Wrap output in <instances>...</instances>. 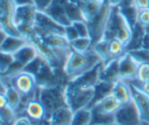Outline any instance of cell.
I'll list each match as a JSON object with an SVG mask.
<instances>
[{"label": "cell", "instance_id": "1", "mask_svg": "<svg viewBox=\"0 0 149 125\" xmlns=\"http://www.w3.org/2000/svg\"><path fill=\"white\" fill-rule=\"evenodd\" d=\"M63 92L65 104L73 112L90 108L95 102L97 95L96 84L80 79L69 81Z\"/></svg>", "mask_w": 149, "mask_h": 125}, {"label": "cell", "instance_id": "2", "mask_svg": "<svg viewBox=\"0 0 149 125\" xmlns=\"http://www.w3.org/2000/svg\"><path fill=\"white\" fill-rule=\"evenodd\" d=\"M101 64L100 58L93 48L86 53L72 50L63 65V72L69 81H72L95 70Z\"/></svg>", "mask_w": 149, "mask_h": 125}, {"label": "cell", "instance_id": "3", "mask_svg": "<svg viewBox=\"0 0 149 125\" xmlns=\"http://www.w3.org/2000/svg\"><path fill=\"white\" fill-rule=\"evenodd\" d=\"M134 26L128 17L119 6L113 7L104 39H118L128 49L134 37Z\"/></svg>", "mask_w": 149, "mask_h": 125}, {"label": "cell", "instance_id": "4", "mask_svg": "<svg viewBox=\"0 0 149 125\" xmlns=\"http://www.w3.org/2000/svg\"><path fill=\"white\" fill-rule=\"evenodd\" d=\"M7 76V82L21 96L25 103L37 97L38 85L36 74L29 70L20 69Z\"/></svg>", "mask_w": 149, "mask_h": 125}, {"label": "cell", "instance_id": "5", "mask_svg": "<svg viewBox=\"0 0 149 125\" xmlns=\"http://www.w3.org/2000/svg\"><path fill=\"white\" fill-rule=\"evenodd\" d=\"M38 12V10L34 4L17 7L14 15V22L20 32V35L27 41L29 38L35 32V25Z\"/></svg>", "mask_w": 149, "mask_h": 125}, {"label": "cell", "instance_id": "6", "mask_svg": "<svg viewBox=\"0 0 149 125\" xmlns=\"http://www.w3.org/2000/svg\"><path fill=\"white\" fill-rule=\"evenodd\" d=\"M113 9V7L109 4L108 0H105L96 15L89 22H87L90 36L93 39V45L104 39Z\"/></svg>", "mask_w": 149, "mask_h": 125}, {"label": "cell", "instance_id": "7", "mask_svg": "<svg viewBox=\"0 0 149 125\" xmlns=\"http://www.w3.org/2000/svg\"><path fill=\"white\" fill-rule=\"evenodd\" d=\"M122 106L123 104L113 96L111 91L103 97L96 100L90 108L93 112L100 116L114 119V115Z\"/></svg>", "mask_w": 149, "mask_h": 125}, {"label": "cell", "instance_id": "8", "mask_svg": "<svg viewBox=\"0 0 149 125\" xmlns=\"http://www.w3.org/2000/svg\"><path fill=\"white\" fill-rule=\"evenodd\" d=\"M38 97L45 105L48 113V118L58 107L65 104L64 92L55 88L47 86H44L40 88H38Z\"/></svg>", "mask_w": 149, "mask_h": 125}, {"label": "cell", "instance_id": "9", "mask_svg": "<svg viewBox=\"0 0 149 125\" xmlns=\"http://www.w3.org/2000/svg\"><path fill=\"white\" fill-rule=\"evenodd\" d=\"M115 125H142L139 111L134 102L123 105L114 115Z\"/></svg>", "mask_w": 149, "mask_h": 125}, {"label": "cell", "instance_id": "10", "mask_svg": "<svg viewBox=\"0 0 149 125\" xmlns=\"http://www.w3.org/2000/svg\"><path fill=\"white\" fill-rule=\"evenodd\" d=\"M23 112L24 116H26L36 124L45 119H48L47 110L38 97H35L27 101L24 105Z\"/></svg>", "mask_w": 149, "mask_h": 125}, {"label": "cell", "instance_id": "11", "mask_svg": "<svg viewBox=\"0 0 149 125\" xmlns=\"http://www.w3.org/2000/svg\"><path fill=\"white\" fill-rule=\"evenodd\" d=\"M137 74V61L127 52L126 55L118 60V75L119 80L127 82L133 81L136 79Z\"/></svg>", "mask_w": 149, "mask_h": 125}, {"label": "cell", "instance_id": "12", "mask_svg": "<svg viewBox=\"0 0 149 125\" xmlns=\"http://www.w3.org/2000/svg\"><path fill=\"white\" fill-rule=\"evenodd\" d=\"M29 42L20 36H11L1 31L0 50L1 53L13 55Z\"/></svg>", "mask_w": 149, "mask_h": 125}, {"label": "cell", "instance_id": "13", "mask_svg": "<svg viewBox=\"0 0 149 125\" xmlns=\"http://www.w3.org/2000/svg\"><path fill=\"white\" fill-rule=\"evenodd\" d=\"M130 86L133 94V102L139 111L141 119L143 124H149V96L136 88L134 86L131 84Z\"/></svg>", "mask_w": 149, "mask_h": 125}, {"label": "cell", "instance_id": "14", "mask_svg": "<svg viewBox=\"0 0 149 125\" xmlns=\"http://www.w3.org/2000/svg\"><path fill=\"white\" fill-rule=\"evenodd\" d=\"M13 58L16 64L20 67L24 68L28 65L33 63L36 59L38 58V54L36 48L31 44L28 43L14 53Z\"/></svg>", "mask_w": 149, "mask_h": 125}, {"label": "cell", "instance_id": "15", "mask_svg": "<svg viewBox=\"0 0 149 125\" xmlns=\"http://www.w3.org/2000/svg\"><path fill=\"white\" fill-rule=\"evenodd\" d=\"M74 112L66 104L58 107L49 117L50 125H71Z\"/></svg>", "mask_w": 149, "mask_h": 125}, {"label": "cell", "instance_id": "16", "mask_svg": "<svg viewBox=\"0 0 149 125\" xmlns=\"http://www.w3.org/2000/svg\"><path fill=\"white\" fill-rule=\"evenodd\" d=\"M112 93L123 104H128L133 102V94L131 86L127 81L118 80L113 85Z\"/></svg>", "mask_w": 149, "mask_h": 125}, {"label": "cell", "instance_id": "17", "mask_svg": "<svg viewBox=\"0 0 149 125\" xmlns=\"http://www.w3.org/2000/svg\"><path fill=\"white\" fill-rule=\"evenodd\" d=\"M6 96H7V100H8V105L16 112L18 111V110L20 109L22 103H23V98L21 97V96L8 83V87L5 90V92H3Z\"/></svg>", "mask_w": 149, "mask_h": 125}, {"label": "cell", "instance_id": "18", "mask_svg": "<svg viewBox=\"0 0 149 125\" xmlns=\"http://www.w3.org/2000/svg\"><path fill=\"white\" fill-rule=\"evenodd\" d=\"M93 120V112L91 108H86L74 112L71 125H91Z\"/></svg>", "mask_w": 149, "mask_h": 125}, {"label": "cell", "instance_id": "19", "mask_svg": "<svg viewBox=\"0 0 149 125\" xmlns=\"http://www.w3.org/2000/svg\"><path fill=\"white\" fill-rule=\"evenodd\" d=\"M70 46L72 50L79 53H86L90 51L93 46V42L91 38L79 37L72 41H70Z\"/></svg>", "mask_w": 149, "mask_h": 125}, {"label": "cell", "instance_id": "20", "mask_svg": "<svg viewBox=\"0 0 149 125\" xmlns=\"http://www.w3.org/2000/svg\"><path fill=\"white\" fill-rule=\"evenodd\" d=\"M17 117V112L13 110L9 105L0 108L1 125H12Z\"/></svg>", "mask_w": 149, "mask_h": 125}, {"label": "cell", "instance_id": "21", "mask_svg": "<svg viewBox=\"0 0 149 125\" xmlns=\"http://www.w3.org/2000/svg\"><path fill=\"white\" fill-rule=\"evenodd\" d=\"M135 25H138L145 30H149V9L136 11Z\"/></svg>", "mask_w": 149, "mask_h": 125}, {"label": "cell", "instance_id": "22", "mask_svg": "<svg viewBox=\"0 0 149 125\" xmlns=\"http://www.w3.org/2000/svg\"><path fill=\"white\" fill-rule=\"evenodd\" d=\"M134 81L140 82L149 81V62H137V74Z\"/></svg>", "mask_w": 149, "mask_h": 125}, {"label": "cell", "instance_id": "23", "mask_svg": "<svg viewBox=\"0 0 149 125\" xmlns=\"http://www.w3.org/2000/svg\"><path fill=\"white\" fill-rule=\"evenodd\" d=\"M128 83L134 86L136 88H138L142 93H144L145 95L149 96V81H143V82H140V81H130Z\"/></svg>", "mask_w": 149, "mask_h": 125}, {"label": "cell", "instance_id": "24", "mask_svg": "<svg viewBox=\"0 0 149 125\" xmlns=\"http://www.w3.org/2000/svg\"><path fill=\"white\" fill-rule=\"evenodd\" d=\"M132 6L135 11L149 9V0H132Z\"/></svg>", "mask_w": 149, "mask_h": 125}, {"label": "cell", "instance_id": "25", "mask_svg": "<svg viewBox=\"0 0 149 125\" xmlns=\"http://www.w3.org/2000/svg\"><path fill=\"white\" fill-rule=\"evenodd\" d=\"M52 1L53 0H33L34 4L38 11H45L52 3Z\"/></svg>", "mask_w": 149, "mask_h": 125}, {"label": "cell", "instance_id": "26", "mask_svg": "<svg viewBox=\"0 0 149 125\" xmlns=\"http://www.w3.org/2000/svg\"><path fill=\"white\" fill-rule=\"evenodd\" d=\"M12 125H36V124H34L26 116L23 115L21 117H17Z\"/></svg>", "mask_w": 149, "mask_h": 125}, {"label": "cell", "instance_id": "27", "mask_svg": "<svg viewBox=\"0 0 149 125\" xmlns=\"http://www.w3.org/2000/svg\"><path fill=\"white\" fill-rule=\"evenodd\" d=\"M6 106H8L7 96L4 93H1L0 94V108H3Z\"/></svg>", "mask_w": 149, "mask_h": 125}, {"label": "cell", "instance_id": "28", "mask_svg": "<svg viewBox=\"0 0 149 125\" xmlns=\"http://www.w3.org/2000/svg\"><path fill=\"white\" fill-rule=\"evenodd\" d=\"M15 2H16V4H17V6L28 5V4H34L33 0H15Z\"/></svg>", "mask_w": 149, "mask_h": 125}, {"label": "cell", "instance_id": "29", "mask_svg": "<svg viewBox=\"0 0 149 125\" xmlns=\"http://www.w3.org/2000/svg\"><path fill=\"white\" fill-rule=\"evenodd\" d=\"M125 0H108L109 4L113 6V7H118L120 6Z\"/></svg>", "mask_w": 149, "mask_h": 125}, {"label": "cell", "instance_id": "30", "mask_svg": "<svg viewBox=\"0 0 149 125\" xmlns=\"http://www.w3.org/2000/svg\"><path fill=\"white\" fill-rule=\"evenodd\" d=\"M79 3H87V2H93V1H99V2H102L104 0H77Z\"/></svg>", "mask_w": 149, "mask_h": 125}, {"label": "cell", "instance_id": "31", "mask_svg": "<svg viewBox=\"0 0 149 125\" xmlns=\"http://www.w3.org/2000/svg\"><path fill=\"white\" fill-rule=\"evenodd\" d=\"M114 125H115V124H114Z\"/></svg>", "mask_w": 149, "mask_h": 125}]
</instances>
